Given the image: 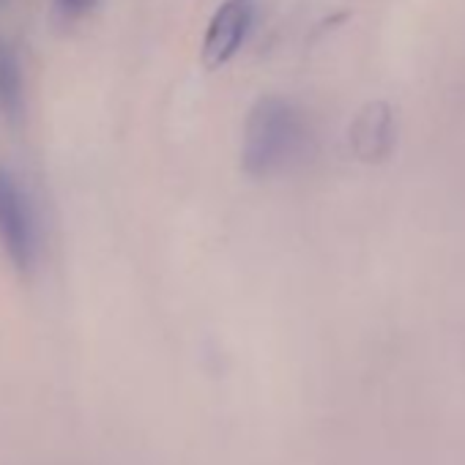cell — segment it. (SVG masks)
<instances>
[{
  "label": "cell",
  "instance_id": "cell-1",
  "mask_svg": "<svg viewBox=\"0 0 465 465\" xmlns=\"http://www.w3.org/2000/svg\"><path fill=\"white\" fill-rule=\"evenodd\" d=\"M307 145V124L285 99H263L252 110L244 132V167L252 175L285 170Z\"/></svg>",
  "mask_w": 465,
  "mask_h": 465
},
{
  "label": "cell",
  "instance_id": "cell-2",
  "mask_svg": "<svg viewBox=\"0 0 465 465\" xmlns=\"http://www.w3.org/2000/svg\"><path fill=\"white\" fill-rule=\"evenodd\" d=\"M0 244L20 272H31L39 258V230L34 208L17 178L0 167Z\"/></svg>",
  "mask_w": 465,
  "mask_h": 465
},
{
  "label": "cell",
  "instance_id": "cell-3",
  "mask_svg": "<svg viewBox=\"0 0 465 465\" xmlns=\"http://www.w3.org/2000/svg\"><path fill=\"white\" fill-rule=\"evenodd\" d=\"M252 20H255V0H224L208 23L203 39V64L208 69L224 66L244 45Z\"/></svg>",
  "mask_w": 465,
  "mask_h": 465
},
{
  "label": "cell",
  "instance_id": "cell-4",
  "mask_svg": "<svg viewBox=\"0 0 465 465\" xmlns=\"http://www.w3.org/2000/svg\"><path fill=\"white\" fill-rule=\"evenodd\" d=\"M351 143L359 159L381 162L394 145V118L386 104H370L351 129Z\"/></svg>",
  "mask_w": 465,
  "mask_h": 465
},
{
  "label": "cell",
  "instance_id": "cell-5",
  "mask_svg": "<svg viewBox=\"0 0 465 465\" xmlns=\"http://www.w3.org/2000/svg\"><path fill=\"white\" fill-rule=\"evenodd\" d=\"M0 110L9 118H17L23 110V72L17 53L9 42L0 39Z\"/></svg>",
  "mask_w": 465,
  "mask_h": 465
},
{
  "label": "cell",
  "instance_id": "cell-6",
  "mask_svg": "<svg viewBox=\"0 0 465 465\" xmlns=\"http://www.w3.org/2000/svg\"><path fill=\"white\" fill-rule=\"evenodd\" d=\"M99 0H55V9L58 15L69 17V20H77V17H85L88 12L96 9Z\"/></svg>",
  "mask_w": 465,
  "mask_h": 465
}]
</instances>
